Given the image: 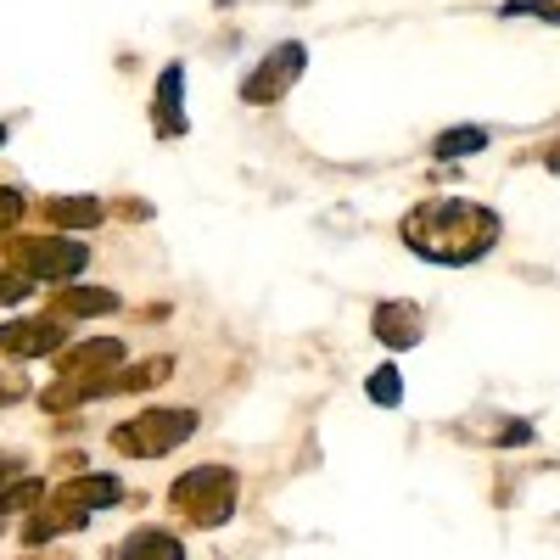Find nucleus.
<instances>
[{"instance_id":"nucleus-9","label":"nucleus","mask_w":560,"mask_h":560,"mask_svg":"<svg viewBox=\"0 0 560 560\" xmlns=\"http://www.w3.org/2000/svg\"><path fill=\"white\" fill-rule=\"evenodd\" d=\"M56 325H0V353H51Z\"/></svg>"},{"instance_id":"nucleus-15","label":"nucleus","mask_w":560,"mask_h":560,"mask_svg":"<svg viewBox=\"0 0 560 560\" xmlns=\"http://www.w3.org/2000/svg\"><path fill=\"white\" fill-rule=\"evenodd\" d=\"M62 308H68V314H107V308H118V297L112 292H68Z\"/></svg>"},{"instance_id":"nucleus-20","label":"nucleus","mask_w":560,"mask_h":560,"mask_svg":"<svg viewBox=\"0 0 560 560\" xmlns=\"http://www.w3.org/2000/svg\"><path fill=\"white\" fill-rule=\"evenodd\" d=\"M549 168H555V174H560V146H555V152H549Z\"/></svg>"},{"instance_id":"nucleus-1","label":"nucleus","mask_w":560,"mask_h":560,"mask_svg":"<svg viewBox=\"0 0 560 560\" xmlns=\"http://www.w3.org/2000/svg\"><path fill=\"white\" fill-rule=\"evenodd\" d=\"M404 241L432 264H471L499 241V219H493V208H476V202H437V208L409 213Z\"/></svg>"},{"instance_id":"nucleus-2","label":"nucleus","mask_w":560,"mask_h":560,"mask_svg":"<svg viewBox=\"0 0 560 560\" xmlns=\"http://www.w3.org/2000/svg\"><path fill=\"white\" fill-rule=\"evenodd\" d=\"M168 504H174L185 521H196V527H219V521H230V510H236V471L202 465V471H191V476L174 482Z\"/></svg>"},{"instance_id":"nucleus-6","label":"nucleus","mask_w":560,"mask_h":560,"mask_svg":"<svg viewBox=\"0 0 560 560\" xmlns=\"http://www.w3.org/2000/svg\"><path fill=\"white\" fill-rule=\"evenodd\" d=\"M376 336L387 348H415L420 342V308L415 303H381L376 308Z\"/></svg>"},{"instance_id":"nucleus-19","label":"nucleus","mask_w":560,"mask_h":560,"mask_svg":"<svg viewBox=\"0 0 560 560\" xmlns=\"http://www.w3.org/2000/svg\"><path fill=\"white\" fill-rule=\"evenodd\" d=\"M17 471V460H0V476H12Z\"/></svg>"},{"instance_id":"nucleus-13","label":"nucleus","mask_w":560,"mask_h":560,"mask_svg":"<svg viewBox=\"0 0 560 560\" xmlns=\"http://www.w3.org/2000/svg\"><path fill=\"white\" fill-rule=\"evenodd\" d=\"M124 353V342H84V353H68L62 370H96V364H112Z\"/></svg>"},{"instance_id":"nucleus-7","label":"nucleus","mask_w":560,"mask_h":560,"mask_svg":"<svg viewBox=\"0 0 560 560\" xmlns=\"http://www.w3.org/2000/svg\"><path fill=\"white\" fill-rule=\"evenodd\" d=\"M180 90H185V68L174 62V68L163 73V84H157V129H163V135H185V107H180Z\"/></svg>"},{"instance_id":"nucleus-16","label":"nucleus","mask_w":560,"mask_h":560,"mask_svg":"<svg viewBox=\"0 0 560 560\" xmlns=\"http://www.w3.org/2000/svg\"><path fill=\"white\" fill-rule=\"evenodd\" d=\"M549 17V23H560V0H504V17Z\"/></svg>"},{"instance_id":"nucleus-10","label":"nucleus","mask_w":560,"mask_h":560,"mask_svg":"<svg viewBox=\"0 0 560 560\" xmlns=\"http://www.w3.org/2000/svg\"><path fill=\"white\" fill-rule=\"evenodd\" d=\"M45 213H51L56 224H101L96 196H56V202H45Z\"/></svg>"},{"instance_id":"nucleus-21","label":"nucleus","mask_w":560,"mask_h":560,"mask_svg":"<svg viewBox=\"0 0 560 560\" xmlns=\"http://www.w3.org/2000/svg\"><path fill=\"white\" fill-rule=\"evenodd\" d=\"M0 404H6V392H0Z\"/></svg>"},{"instance_id":"nucleus-17","label":"nucleus","mask_w":560,"mask_h":560,"mask_svg":"<svg viewBox=\"0 0 560 560\" xmlns=\"http://www.w3.org/2000/svg\"><path fill=\"white\" fill-rule=\"evenodd\" d=\"M17 213H23V191H0V230H6Z\"/></svg>"},{"instance_id":"nucleus-11","label":"nucleus","mask_w":560,"mask_h":560,"mask_svg":"<svg viewBox=\"0 0 560 560\" xmlns=\"http://www.w3.org/2000/svg\"><path fill=\"white\" fill-rule=\"evenodd\" d=\"M482 146H488V129H482V124L437 135V157H443V163H454V157H465V152H482Z\"/></svg>"},{"instance_id":"nucleus-5","label":"nucleus","mask_w":560,"mask_h":560,"mask_svg":"<svg viewBox=\"0 0 560 560\" xmlns=\"http://www.w3.org/2000/svg\"><path fill=\"white\" fill-rule=\"evenodd\" d=\"M84 258H90V252H84L79 241H56V236L28 241V247H23V269L34 280H68V275H79V269H84Z\"/></svg>"},{"instance_id":"nucleus-12","label":"nucleus","mask_w":560,"mask_h":560,"mask_svg":"<svg viewBox=\"0 0 560 560\" xmlns=\"http://www.w3.org/2000/svg\"><path fill=\"white\" fill-rule=\"evenodd\" d=\"M68 499L79 504V510H96V504H112L118 499V482L112 476H84V482H73Z\"/></svg>"},{"instance_id":"nucleus-14","label":"nucleus","mask_w":560,"mask_h":560,"mask_svg":"<svg viewBox=\"0 0 560 560\" xmlns=\"http://www.w3.org/2000/svg\"><path fill=\"white\" fill-rule=\"evenodd\" d=\"M370 398H376V404H398V398H404V376H398L392 364H381L376 376H370Z\"/></svg>"},{"instance_id":"nucleus-22","label":"nucleus","mask_w":560,"mask_h":560,"mask_svg":"<svg viewBox=\"0 0 560 560\" xmlns=\"http://www.w3.org/2000/svg\"><path fill=\"white\" fill-rule=\"evenodd\" d=\"M0 140H6V129H0Z\"/></svg>"},{"instance_id":"nucleus-18","label":"nucleus","mask_w":560,"mask_h":560,"mask_svg":"<svg viewBox=\"0 0 560 560\" xmlns=\"http://www.w3.org/2000/svg\"><path fill=\"white\" fill-rule=\"evenodd\" d=\"M28 499H40V488H34V482H28V488H17V493H6V510H23Z\"/></svg>"},{"instance_id":"nucleus-8","label":"nucleus","mask_w":560,"mask_h":560,"mask_svg":"<svg viewBox=\"0 0 560 560\" xmlns=\"http://www.w3.org/2000/svg\"><path fill=\"white\" fill-rule=\"evenodd\" d=\"M118 560H185V549H180V538L146 527V532H135V538L118 549Z\"/></svg>"},{"instance_id":"nucleus-3","label":"nucleus","mask_w":560,"mask_h":560,"mask_svg":"<svg viewBox=\"0 0 560 560\" xmlns=\"http://www.w3.org/2000/svg\"><path fill=\"white\" fill-rule=\"evenodd\" d=\"M191 432H196L191 409H146V415L124 420V426L112 432V443L124 448V454H135V460H157L168 448H180Z\"/></svg>"},{"instance_id":"nucleus-4","label":"nucleus","mask_w":560,"mask_h":560,"mask_svg":"<svg viewBox=\"0 0 560 560\" xmlns=\"http://www.w3.org/2000/svg\"><path fill=\"white\" fill-rule=\"evenodd\" d=\"M303 62H308V51L297 40L275 45V51L252 68V79L241 84V96H247V101H280L286 90H292V79H303Z\"/></svg>"}]
</instances>
